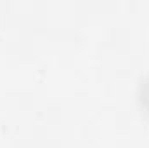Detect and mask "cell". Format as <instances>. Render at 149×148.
Listing matches in <instances>:
<instances>
[{
	"label": "cell",
	"instance_id": "cell-1",
	"mask_svg": "<svg viewBox=\"0 0 149 148\" xmlns=\"http://www.w3.org/2000/svg\"><path fill=\"white\" fill-rule=\"evenodd\" d=\"M137 98H139V105L141 108L149 115V72L139 82V89H137Z\"/></svg>",
	"mask_w": 149,
	"mask_h": 148
}]
</instances>
